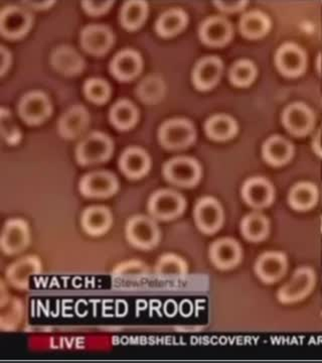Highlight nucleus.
I'll list each match as a JSON object with an SVG mask.
<instances>
[{
	"instance_id": "f257e3e1",
	"label": "nucleus",
	"mask_w": 322,
	"mask_h": 363,
	"mask_svg": "<svg viewBox=\"0 0 322 363\" xmlns=\"http://www.w3.org/2000/svg\"><path fill=\"white\" fill-rule=\"evenodd\" d=\"M113 150L111 138L103 133L95 131L78 143L76 159L81 166H93L108 161Z\"/></svg>"
},
{
	"instance_id": "f03ea898",
	"label": "nucleus",
	"mask_w": 322,
	"mask_h": 363,
	"mask_svg": "<svg viewBox=\"0 0 322 363\" xmlns=\"http://www.w3.org/2000/svg\"><path fill=\"white\" fill-rule=\"evenodd\" d=\"M126 240L138 250H151L161 240V231L154 219L145 215L131 217L125 226Z\"/></svg>"
},
{
	"instance_id": "7ed1b4c3",
	"label": "nucleus",
	"mask_w": 322,
	"mask_h": 363,
	"mask_svg": "<svg viewBox=\"0 0 322 363\" xmlns=\"http://www.w3.org/2000/svg\"><path fill=\"white\" fill-rule=\"evenodd\" d=\"M197 138L195 126L185 118L166 121L159 130V140L166 150H183L192 145Z\"/></svg>"
},
{
	"instance_id": "20e7f679",
	"label": "nucleus",
	"mask_w": 322,
	"mask_h": 363,
	"mask_svg": "<svg viewBox=\"0 0 322 363\" xmlns=\"http://www.w3.org/2000/svg\"><path fill=\"white\" fill-rule=\"evenodd\" d=\"M163 176L169 183L178 187L192 188L202 178V167L190 157H176L163 167Z\"/></svg>"
},
{
	"instance_id": "39448f33",
	"label": "nucleus",
	"mask_w": 322,
	"mask_h": 363,
	"mask_svg": "<svg viewBox=\"0 0 322 363\" xmlns=\"http://www.w3.org/2000/svg\"><path fill=\"white\" fill-rule=\"evenodd\" d=\"M187 207L183 196L171 189L157 190L150 196L149 211L159 220L168 221L178 218Z\"/></svg>"
},
{
	"instance_id": "423d86ee",
	"label": "nucleus",
	"mask_w": 322,
	"mask_h": 363,
	"mask_svg": "<svg viewBox=\"0 0 322 363\" xmlns=\"http://www.w3.org/2000/svg\"><path fill=\"white\" fill-rule=\"evenodd\" d=\"M119 182L113 173L108 171H95L86 174L80 180L79 190L86 198H109L116 194Z\"/></svg>"
},
{
	"instance_id": "0eeeda50",
	"label": "nucleus",
	"mask_w": 322,
	"mask_h": 363,
	"mask_svg": "<svg viewBox=\"0 0 322 363\" xmlns=\"http://www.w3.org/2000/svg\"><path fill=\"white\" fill-rule=\"evenodd\" d=\"M30 242V231L23 219H9L4 224L0 236V247L6 255H18L28 248Z\"/></svg>"
},
{
	"instance_id": "6e6552de",
	"label": "nucleus",
	"mask_w": 322,
	"mask_h": 363,
	"mask_svg": "<svg viewBox=\"0 0 322 363\" xmlns=\"http://www.w3.org/2000/svg\"><path fill=\"white\" fill-rule=\"evenodd\" d=\"M18 112L25 123L30 125H38L51 116V101L42 91H32L21 98L18 104Z\"/></svg>"
},
{
	"instance_id": "1a4fd4ad",
	"label": "nucleus",
	"mask_w": 322,
	"mask_h": 363,
	"mask_svg": "<svg viewBox=\"0 0 322 363\" xmlns=\"http://www.w3.org/2000/svg\"><path fill=\"white\" fill-rule=\"evenodd\" d=\"M193 217L202 233L214 234L223 226V207L214 197H202L195 205Z\"/></svg>"
},
{
	"instance_id": "9d476101",
	"label": "nucleus",
	"mask_w": 322,
	"mask_h": 363,
	"mask_svg": "<svg viewBox=\"0 0 322 363\" xmlns=\"http://www.w3.org/2000/svg\"><path fill=\"white\" fill-rule=\"evenodd\" d=\"M42 272V259L38 255H28L13 262L7 267L6 279L9 285L18 290H25L30 277Z\"/></svg>"
},
{
	"instance_id": "9b49d317",
	"label": "nucleus",
	"mask_w": 322,
	"mask_h": 363,
	"mask_svg": "<svg viewBox=\"0 0 322 363\" xmlns=\"http://www.w3.org/2000/svg\"><path fill=\"white\" fill-rule=\"evenodd\" d=\"M32 25V16L21 7L7 6L0 14V33L6 39H21Z\"/></svg>"
},
{
	"instance_id": "f8f14e48",
	"label": "nucleus",
	"mask_w": 322,
	"mask_h": 363,
	"mask_svg": "<svg viewBox=\"0 0 322 363\" xmlns=\"http://www.w3.org/2000/svg\"><path fill=\"white\" fill-rule=\"evenodd\" d=\"M209 257L217 269L228 271L240 264L242 259V248L240 243L234 238H219L212 243Z\"/></svg>"
},
{
	"instance_id": "ddd939ff",
	"label": "nucleus",
	"mask_w": 322,
	"mask_h": 363,
	"mask_svg": "<svg viewBox=\"0 0 322 363\" xmlns=\"http://www.w3.org/2000/svg\"><path fill=\"white\" fill-rule=\"evenodd\" d=\"M150 167L151 160L149 155L142 147H127L119 159V169L124 176L131 180H138L146 176Z\"/></svg>"
},
{
	"instance_id": "4468645a",
	"label": "nucleus",
	"mask_w": 322,
	"mask_h": 363,
	"mask_svg": "<svg viewBox=\"0 0 322 363\" xmlns=\"http://www.w3.org/2000/svg\"><path fill=\"white\" fill-rule=\"evenodd\" d=\"M80 40L86 52L93 56H102L113 45L114 35L107 26L92 25L82 30Z\"/></svg>"
},
{
	"instance_id": "2eb2a0df",
	"label": "nucleus",
	"mask_w": 322,
	"mask_h": 363,
	"mask_svg": "<svg viewBox=\"0 0 322 363\" xmlns=\"http://www.w3.org/2000/svg\"><path fill=\"white\" fill-rule=\"evenodd\" d=\"M223 68V62L218 57H205L193 68V85L200 91L212 89L218 84Z\"/></svg>"
},
{
	"instance_id": "dca6fc26",
	"label": "nucleus",
	"mask_w": 322,
	"mask_h": 363,
	"mask_svg": "<svg viewBox=\"0 0 322 363\" xmlns=\"http://www.w3.org/2000/svg\"><path fill=\"white\" fill-rule=\"evenodd\" d=\"M233 37V26L223 16H212L207 18L200 28V38L204 44L209 47H223Z\"/></svg>"
},
{
	"instance_id": "f3484780",
	"label": "nucleus",
	"mask_w": 322,
	"mask_h": 363,
	"mask_svg": "<svg viewBox=\"0 0 322 363\" xmlns=\"http://www.w3.org/2000/svg\"><path fill=\"white\" fill-rule=\"evenodd\" d=\"M142 58L139 52L133 50H124L112 60L110 71L117 80L127 82L142 73Z\"/></svg>"
},
{
	"instance_id": "a211bd4d",
	"label": "nucleus",
	"mask_w": 322,
	"mask_h": 363,
	"mask_svg": "<svg viewBox=\"0 0 322 363\" xmlns=\"http://www.w3.org/2000/svg\"><path fill=\"white\" fill-rule=\"evenodd\" d=\"M90 123V114L82 105L70 107L59 121V133L66 140H74L82 135Z\"/></svg>"
},
{
	"instance_id": "6ab92c4d",
	"label": "nucleus",
	"mask_w": 322,
	"mask_h": 363,
	"mask_svg": "<svg viewBox=\"0 0 322 363\" xmlns=\"http://www.w3.org/2000/svg\"><path fill=\"white\" fill-rule=\"evenodd\" d=\"M113 223V217L108 208L93 205L86 208L81 216V226L90 236H101L108 233Z\"/></svg>"
},
{
	"instance_id": "aec40b11",
	"label": "nucleus",
	"mask_w": 322,
	"mask_h": 363,
	"mask_svg": "<svg viewBox=\"0 0 322 363\" xmlns=\"http://www.w3.org/2000/svg\"><path fill=\"white\" fill-rule=\"evenodd\" d=\"M242 196L249 206L260 209L271 204L274 191L266 179L255 177L245 182L242 188Z\"/></svg>"
},
{
	"instance_id": "412c9836",
	"label": "nucleus",
	"mask_w": 322,
	"mask_h": 363,
	"mask_svg": "<svg viewBox=\"0 0 322 363\" xmlns=\"http://www.w3.org/2000/svg\"><path fill=\"white\" fill-rule=\"evenodd\" d=\"M276 65L281 73L290 77L301 74L305 68V56L297 45L286 44L276 54Z\"/></svg>"
},
{
	"instance_id": "4be33fe9",
	"label": "nucleus",
	"mask_w": 322,
	"mask_h": 363,
	"mask_svg": "<svg viewBox=\"0 0 322 363\" xmlns=\"http://www.w3.org/2000/svg\"><path fill=\"white\" fill-rule=\"evenodd\" d=\"M52 65L54 70L64 76H75L84 69V60L73 48L62 45L52 55Z\"/></svg>"
},
{
	"instance_id": "5701e85b",
	"label": "nucleus",
	"mask_w": 322,
	"mask_h": 363,
	"mask_svg": "<svg viewBox=\"0 0 322 363\" xmlns=\"http://www.w3.org/2000/svg\"><path fill=\"white\" fill-rule=\"evenodd\" d=\"M283 123L293 135H305L314 124V116L305 105H290L283 114Z\"/></svg>"
},
{
	"instance_id": "b1692460",
	"label": "nucleus",
	"mask_w": 322,
	"mask_h": 363,
	"mask_svg": "<svg viewBox=\"0 0 322 363\" xmlns=\"http://www.w3.org/2000/svg\"><path fill=\"white\" fill-rule=\"evenodd\" d=\"M285 267V259L280 253L267 252L258 259L255 272L262 281L273 283L283 276Z\"/></svg>"
},
{
	"instance_id": "393cba45",
	"label": "nucleus",
	"mask_w": 322,
	"mask_h": 363,
	"mask_svg": "<svg viewBox=\"0 0 322 363\" xmlns=\"http://www.w3.org/2000/svg\"><path fill=\"white\" fill-rule=\"evenodd\" d=\"M205 130L211 140L226 142L237 135L238 124L232 116L217 114L207 119Z\"/></svg>"
},
{
	"instance_id": "a878e982",
	"label": "nucleus",
	"mask_w": 322,
	"mask_h": 363,
	"mask_svg": "<svg viewBox=\"0 0 322 363\" xmlns=\"http://www.w3.org/2000/svg\"><path fill=\"white\" fill-rule=\"evenodd\" d=\"M25 315V307L18 298L7 296L0 301V328L4 331L16 330Z\"/></svg>"
},
{
	"instance_id": "bb28decb",
	"label": "nucleus",
	"mask_w": 322,
	"mask_h": 363,
	"mask_svg": "<svg viewBox=\"0 0 322 363\" xmlns=\"http://www.w3.org/2000/svg\"><path fill=\"white\" fill-rule=\"evenodd\" d=\"M270 21L268 16L259 11H252L241 18L240 30L245 38L258 40L263 38L270 30Z\"/></svg>"
},
{
	"instance_id": "cd10ccee",
	"label": "nucleus",
	"mask_w": 322,
	"mask_h": 363,
	"mask_svg": "<svg viewBox=\"0 0 322 363\" xmlns=\"http://www.w3.org/2000/svg\"><path fill=\"white\" fill-rule=\"evenodd\" d=\"M188 16L181 9H174L166 11L159 16L155 28L161 37L171 38L185 30L188 25Z\"/></svg>"
},
{
	"instance_id": "c85d7f7f",
	"label": "nucleus",
	"mask_w": 322,
	"mask_h": 363,
	"mask_svg": "<svg viewBox=\"0 0 322 363\" xmlns=\"http://www.w3.org/2000/svg\"><path fill=\"white\" fill-rule=\"evenodd\" d=\"M110 121L119 130L134 128L138 121V111L128 100H119L110 111Z\"/></svg>"
},
{
	"instance_id": "c756f323",
	"label": "nucleus",
	"mask_w": 322,
	"mask_h": 363,
	"mask_svg": "<svg viewBox=\"0 0 322 363\" xmlns=\"http://www.w3.org/2000/svg\"><path fill=\"white\" fill-rule=\"evenodd\" d=\"M149 14L146 2L132 0L123 4L120 11V23L124 28L135 30L145 23Z\"/></svg>"
},
{
	"instance_id": "7c9ffc66",
	"label": "nucleus",
	"mask_w": 322,
	"mask_h": 363,
	"mask_svg": "<svg viewBox=\"0 0 322 363\" xmlns=\"http://www.w3.org/2000/svg\"><path fill=\"white\" fill-rule=\"evenodd\" d=\"M155 274L163 279L183 278L188 274L187 262L174 253H164L157 260Z\"/></svg>"
},
{
	"instance_id": "2f4dec72",
	"label": "nucleus",
	"mask_w": 322,
	"mask_h": 363,
	"mask_svg": "<svg viewBox=\"0 0 322 363\" xmlns=\"http://www.w3.org/2000/svg\"><path fill=\"white\" fill-rule=\"evenodd\" d=\"M264 159L273 166L285 164L292 155L290 143L280 136H273L264 143L262 150Z\"/></svg>"
},
{
	"instance_id": "473e14b6",
	"label": "nucleus",
	"mask_w": 322,
	"mask_h": 363,
	"mask_svg": "<svg viewBox=\"0 0 322 363\" xmlns=\"http://www.w3.org/2000/svg\"><path fill=\"white\" fill-rule=\"evenodd\" d=\"M241 231L246 240L258 242L265 240L269 233V222L263 214L251 213L247 215L241 223Z\"/></svg>"
},
{
	"instance_id": "72a5a7b5",
	"label": "nucleus",
	"mask_w": 322,
	"mask_h": 363,
	"mask_svg": "<svg viewBox=\"0 0 322 363\" xmlns=\"http://www.w3.org/2000/svg\"><path fill=\"white\" fill-rule=\"evenodd\" d=\"M257 76V68L250 60H240L231 68V83L237 87H248L254 82Z\"/></svg>"
},
{
	"instance_id": "f704fd0d",
	"label": "nucleus",
	"mask_w": 322,
	"mask_h": 363,
	"mask_svg": "<svg viewBox=\"0 0 322 363\" xmlns=\"http://www.w3.org/2000/svg\"><path fill=\"white\" fill-rule=\"evenodd\" d=\"M311 286V276L309 272H301L295 276L289 285H286L280 292L281 300L293 301L302 297Z\"/></svg>"
},
{
	"instance_id": "c9c22d12",
	"label": "nucleus",
	"mask_w": 322,
	"mask_h": 363,
	"mask_svg": "<svg viewBox=\"0 0 322 363\" xmlns=\"http://www.w3.org/2000/svg\"><path fill=\"white\" fill-rule=\"evenodd\" d=\"M86 97L95 104H104L111 95V88L106 81L99 78H91L84 85Z\"/></svg>"
},
{
	"instance_id": "e433bc0d",
	"label": "nucleus",
	"mask_w": 322,
	"mask_h": 363,
	"mask_svg": "<svg viewBox=\"0 0 322 363\" xmlns=\"http://www.w3.org/2000/svg\"><path fill=\"white\" fill-rule=\"evenodd\" d=\"M316 190L309 184H300L293 189L290 203L297 209H307L316 201Z\"/></svg>"
},
{
	"instance_id": "4c0bfd02",
	"label": "nucleus",
	"mask_w": 322,
	"mask_h": 363,
	"mask_svg": "<svg viewBox=\"0 0 322 363\" xmlns=\"http://www.w3.org/2000/svg\"><path fill=\"white\" fill-rule=\"evenodd\" d=\"M111 274L116 278H142L149 274V269L140 260L131 259L120 262L112 269Z\"/></svg>"
},
{
	"instance_id": "58836bf2",
	"label": "nucleus",
	"mask_w": 322,
	"mask_h": 363,
	"mask_svg": "<svg viewBox=\"0 0 322 363\" xmlns=\"http://www.w3.org/2000/svg\"><path fill=\"white\" fill-rule=\"evenodd\" d=\"M1 135L7 145H18L21 142V131L14 123L9 111L1 109Z\"/></svg>"
},
{
	"instance_id": "ea45409f",
	"label": "nucleus",
	"mask_w": 322,
	"mask_h": 363,
	"mask_svg": "<svg viewBox=\"0 0 322 363\" xmlns=\"http://www.w3.org/2000/svg\"><path fill=\"white\" fill-rule=\"evenodd\" d=\"M114 2L110 0H103V1H83L82 7L84 11L90 16H101L106 13L111 9Z\"/></svg>"
},
{
	"instance_id": "a19ab883",
	"label": "nucleus",
	"mask_w": 322,
	"mask_h": 363,
	"mask_svg": "<svg viewBox=\"0 0 322 363\" xmlns=\"http://www.w3.org/2000/svg\"><path fill=\"white\" fill-rule=\"evenodd\" d=\"M214 6L218 7L219 11L225 13H237L242 11L247 6V1H214Z\"/></svg>"
},
{
	"instance_id": "79ce46f5",
	"label": "nucleus",
	"mask_w": 322,
	"mask_h": 363,
	"mask_svg": "<svg viewBox=\"0 0 322 363\" xmlns=\"http://www.w3.org/2000/svg\"><path fill=\"white\" fill-rule=\"evenodd\" d=\"M11 64V54L4 47L1 48V75L6 73Z\"/></svg>"
},
{
	"instance_id": "37998d69",
	"label": "nucleus",
	"mask_w": 322,
	"mask_h": 363,
	"mask_svg": "<svg viewBox=\"0 0 322 363\" xmlns=\"http://www.w3.org/2000/svg\"><path fill=\"white\" fill-rule=\"evenodd\" d=\"M25 4H28V6L33 7V9H44L52 6L54 1H25Z\"/></svg>"
}]
</instances>
